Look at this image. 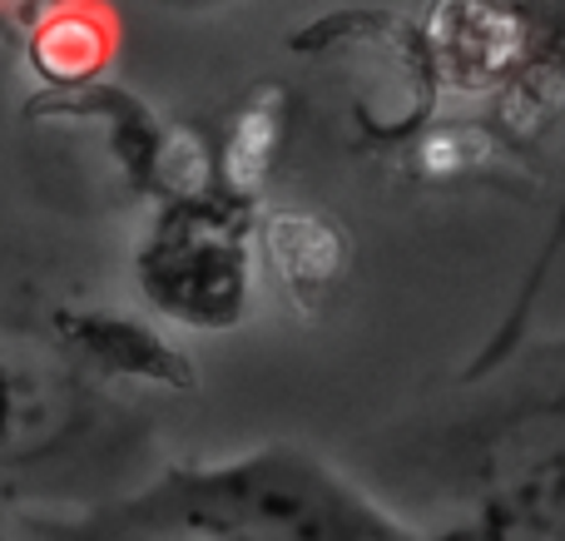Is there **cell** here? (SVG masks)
<instances>
[{"mask_svg": "<svg viewBox=\"0 0 565 541\" xmlns=\"http://www.w3.org/2000/svg\"><path fill=\"white\" fill-rule=\"evenodd\" d=\"M461 388L367 453L372 492L427 541H565V338Z\"/></svg>", "mask_w": 565, "mask_h": 541, "instance_id": "obj_1", "label": "cell"}, {"mask_svg": "<svg viewBox=\"0 0 565 541\" xmlns=\"http://www.w3.org/2000/svg\"><path fill=\"white\" fill-rule=\"evenodd\" d=\"M15 541H427L358 473L302 443L169 463L149 482L70 507H15Z\"/></svg>", "mask_w": 565, "mask_h": 541, "instance_id": "obj_2", "label": "cell"}, {"mask_svg": "<svg viewBox=\"0 0 565 541\" xmlns=\"http://www.w3.org/2000/svg\"><path fill=\"white\" fill-rule=\"evenodd\" d=\"M135 284L164 323L228 333L254 304V238L244 214L214 199L159 209L135 248Z\"/></svg>", "mask_w": 565, "mask_h": 541, "instance_id": "obj_3", "label": "cell"}, {"mask_svg": "<svg viewBox=\"0 0 565 541\" xmlns=\"http://www.w3.org/2000/svg\"><path fill=\"white\" fill-rule=\"evenodd\" d=\"M70 338L79 343V353L89 363H99L105 373H125V378H149V383H184L189 363L169 348L164 333H154L139 318H119V314H79L65 318Z\"/></svg>", "mask_w": 565, "mask_h": 541, "instance_id": "obj_4", "label": "cell"}, {"mask_svg": "<svg viewBox=\"0 0 565 541\" xmlns=\"http://www.w3.org/2000/svg\"><path fill=\"white\" fill-rule=\"evenodd\" d=\"M25 50L35 60L40 75L50 79H85L115 50L109 35V6L105 0H75V6H60L55 15H45L35 30L25 35Z\"/></svg>", "mask_w": 565, "mask_h": 541, "instance_id": "obj_5", "label": "cell"}, {"mask_svg": "<svg viewBox=\"0 0 565 541\" xmlns=\"http://www.w3.org/2000/svg\"><path fill=\"white\" fill-rule=\"evenodd\" d=\"M258 254L278 284H288V294H322L342 264V244H328V219L318 214H274L258 229Z\"/></svg>", "mask_w": 565, "mask_h": 541, "instance_id": "obj_6", "label": "cell"}, {"mask_svg": "<svg viewBox=\"0 0 565 541\" xmlns=\"http://www.w3.org/2000/svg\"><path fill=\"white\" fill-rule=\"evenodd\" d=\"M561 254H565V199H561L556 214H551V229H546V238H541V248H536V258H531V268L516 278V288H511V298H507V308H501L497 328H491L487 343H481L477 353L467 358V368H461L457 378H481V373H491V368L507 363V358L516 353L521 343H526L531 318H536L541 294H546V278H551V268L561 264Z\"/></svg>", "mask_w": 565, "mask_h": 541, "instance_id": "obj_7", "label": "cell"}, {"mask_svg": "<svg viewBox=\"0 0 565 541\" xmlns=\"http://www.w3.org/2000/svg\"><path fill=\"white\" fill-rule=\"evenodd\" d=\"M60 6H75V0H0V40H25Z\"/></svg>", "mask_w": 565, "mask_h": 541, "instance_id": "obj_8", "label": "cell"}, {"mask_svg": "<svg viewBox=\"0 0 565 541\" xmlns=\"http://www.w3.org/2000/svg\"><path fill=\"white\" fill-rule=\"evenodd\" d=\"M154 6L174 15H218V10H234L238 0H154Z\"/></svg>", "mask_w": 565, "mask_h": 541, "instance_id": "obj_9", "label": "cell"}, {"mask_svg": "<svg viewBox=\"0 0 565 541\" xmlns=\"http://www.w3.org/2000/svg\"><path fill=\"white\" fill-rule=\"evenodd\" d=\"M0 541H15V532H10V517H0Z\"/></svg>", "mask_w": 565, "mask_h": 541, "instance_id": "obj_10", "label": "cell"}]
</instances>
